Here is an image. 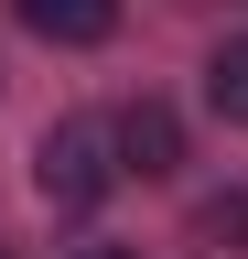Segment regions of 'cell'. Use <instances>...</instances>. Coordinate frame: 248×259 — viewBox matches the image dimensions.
Returning a JSON list of instances; mask_svg holds the SVG:
<instances>
[{
  "label": "cell",
  "instance_id": "6",
  "mask_svg": "<svg viewBox=\"0 0 248 259\" xmlns=\"http://www.w3.org/2000/svg\"><path fill=\"white\" fill-rule=\"evenodd\" d=\"M76 259H140V248H119V238H97V248H76Z\"/></svg>",
  "mask_w": 248,
  "mask_h": 259
},
{
  "label": "cell",
  "instance_id": "5",
  "mask_svg": "<svg viewBox=\"0 0 248 259\" xmlns=\"http://www.w3.org/2000/svg\"><path fill=\"white\" fill-rule=\"evenodd\" d=\"M194 238H205V248H237V259H248V184L205 194V205H194Z\"/></svg>",
  "mask_w": 248,
  "mask_h": 259
},
{
  "label": "cell",
  "instance_id": "1",
  "mask_svg": "<svg viewBox=\"0 0 248 259\" xmlns=\"http://www.w3.org/2000/svg\"><path fill=\"white\" fill-rule=\"evenodd\" d=\"M33 184H43L54 216H86V205L119 184V162H108V119H54L43 151H33Z\"/></svg>",
  "mask_w": 248,
  "mask_h": 259
},
{
  "label": "cell",
  "instance_id": "2",
  "mask_svg": "<svg viewBox=\"0 0 248 259\" xmlns=\"http://www.w3.org/2000/svg\"><path fill=\"white\" fill-rule=\"evenodd\" d=\"M108 151H119V173L162 184L173 162H183V119L162 108V97H130V108H119V130H108Z\"/></svg>",
  "mask_w": 248,
  "mask_h": 259
},
{
  "label": "cell",
  "instance_id": "3",
  "mask_svg": "<svg viewBox=\"0 0 248 259\" xmlns=\"http://www.w3.org/2000/svg\"><path fill=\"white\" fill-rule=\"evenodd\" d=\"M22 32H43V44H108L119 32V0H11Z\"/></svg>",
  "mask_w": 248,
  "mask_h": 259
},
{
  "label": "cell",
  "instance_id": "4",
  "mask_svg": "<svg viewBox=\"0 0 248 259\" xmlns=\"http://www.w3.org/2000/svg\"><path fill=\"white\" fill-rule=\"evenodd\" d=\"M205 108L227 130H248V32H227V44L205 54Z\"/></svg>",
  "mask_w": 248,
  "mask_h": 259
}]
</instances>
